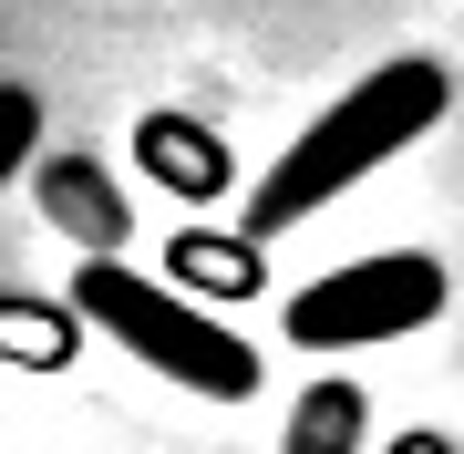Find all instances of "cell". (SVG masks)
Instances as JSON below:
<instances>
[{
  "label": "cell",
  "mask_w": 464,
  "mask_h": 454,
  "mask_svg": "<svg viewBox=\"0 0 464 454\" xmlns=\"http://www.w3.org/2000/svg\"><path fill=\"white\" fill-rule=\"evenodd\" d=\"M444 114H454V72L423 63V52L362 72V83H351L341 103H320V114L289 135V155L248 186V207H237V248H268V237H289L299 217H320L331 197H351L362 176H382L402 145H423Z\"/></svg>",
  "instance_id": "1"
},
{
  "label": "cell",
  "mask_w": 464,
  "mask_h": 454,
  "mask_svg": "<svg viewBox=\"0 0 464 454\" xmlns=\"http://www.w3.org/2000/svg\"><path fill=\"white\" fill-rule=\"evenodd\" d=\"M83 331L124 341L145 372H166V382H186L197 403H248L258 392V341H237L227 320H207L186 289L124 269V258H72V300H63Z\"/></svg>",
  "instance_id": "2"
},
{
  "label": "cell",
  "mask_w": 464,
  "mask_h": 454,
  "mask_svg": "<svg viewBox=\"0 0 464 454\" xmlns=\"http://www.w3.org/2000/svg\"><path fill=\"white\" fill-rule=\"evenodd\" d=\"M444 300H454L444 258H423V248H372V258H351V269H331V279L289 289L279 341H299V352H372V341H413Z\"/></svg>",
  "instance_id": "3"
},
{
  "label": "cell",
  "mask_w": 464,
  "mask_h": 454,
  "mask_svg": "<svg viewBox=\"0 0 464 454\" xmlns=\"http://www.w3.org/2000/svg\"><path fill=\"white\" fill-rule=\"evenodd\" d=\"M32 197H42V217L72 237L83 258H114L124 237H134V207H124V186L93 166V155H42L32 166Z\"/></svg>",
  "instance_id": "4"
},
{
  "label": "cell",
  "mask_w": 464,
  "mask_h": 454,
  "mask_svg": "<svg viewBox=\"0 0 464 454\" xmlns=\"http://www.w3.org/2000/svg\"><path fill=\"white\" fill-rule=\"evenodd\" d=\"M134 166H145L155 186H176L186 207H207V197H227V186H237L227 145H217L207 124H186V114H145V124H134Z\"/></svg>",
  "instance_id": "5"
},
{
  "label": "cell",
  "mask_w": 464,
  "mask_h": 454,
  "mask_svg": "<svg viewBox=\"0 0 464 454\" xmlns=\"http://www.w3.org/2000/svg\"><path fill=\"white\" fill-rule=\"evenodd\" d=\"M362 423H372L362 382H310V392L289 403V434H279V454H362Z\"/></svg>",
  "instance_id": "6"
},
{
  "label": "cell",
  "mask_w": 464,
  "mask_h": 454,
  "mask_svg": "<svg viewBox=\"0 0 464 454\" xmlns=\"http://www.w3.org/2000/svg\"><path fill=\"white\" fill-rule=\"evenodd\" d=\"M72 331H83L72 310H52V300H11V289H0V362L63 372V362H72Z\"/></svg>",
  "instance_id": "7"
},
{
  "label": "cell",
  "mask_w": 464,
  "mask_h": 454,
  "mask_svg": "<svg viewBox=\"0 0 464 454\" xmlns=\"http://www.w3.org/2000/svg\"><path fill=\"white\" fill-rule=\"evenodd\" d=\"M166 258H176V289L186 279H197V289H258V258L237 248V237H176Z\"/></svg>",
  "instance_id": "8"
},
{
  "label": "cell",
  "mask_w": 464,
  "mask_h": 454,
  "mask_svg": "<svg viewBox=\"0 0 464 454\" xmlns=\"http://www.w3.org/2000/svg\"><path fill=\"white\" fill-rule=\"evenodd\" d=\"M42 155V93L32 83H0V186Z\"/></svg>",
  "instance_id": "9"
},
{
  "label": "cell",
  "mask_w": 464,
  "mask_h": 454,
  "mask_svg": "<svg viewBox=\"0 0 464 454\" xmlns=\"http://www.w3.org/2000/svg\"><path fill=\"white\" fill-rule=\"evenodd\" d=\"M392 454H454V444H433V434H402V444H392Z\"/></svg>",
  "instance_id": "10"
}]
</instances>
